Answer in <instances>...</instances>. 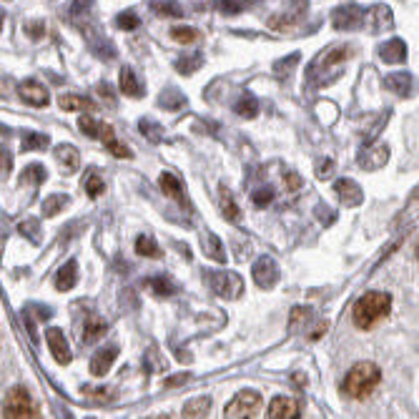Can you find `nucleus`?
Segmentation results:
<instances>
[{
	"label": "nucleus",
	"instance_id": "nucleus-1",
	"mask_svg": "<svg viewBox=\"0 0 419 419\" xmlns=\"http://www.w3.org/2000/svg\"><path fill=\"white\" fill-rule=\"evenodd\" d=\"M379 382H382V369L377 364H371V362H359V364H354L347 371L342 389L351 399H364L377 389Z\"/></svg>",
	"mask_w": 419,
	"mask_h": 419
},
{
	"label": "nucleus",
	"instance_id": "nucleus-2",
	"mask_svg": "<svg viewBox=\"0 0 419 419\" xmlns=\"http://www.w3.org/2000/svg\"><path fill=\"white\" fill-rule=\"evenodd\" d=\"M392 309V296L384 294V291H369L354 304L351 309V319L359 329H371L377 322H382Z\"/></svg>",
	"mask_w": 419,
	"mask_h": 419
},
{
	"label": "nucleus",
	"instance_id": "nucleus-3",
	"mask_svg": "<svg viewBox=\"0 0 419 419\" xmlns=\"http://www.w3.org/2000/svg\"><path fill=\"white\" fill-rule=\"evenodd\" d=\"M206 284L213 294L221 299H236L244 291V282L236 271H206Z\"/></svg>",
	"mask_w": 419,
	"mask_h": 419
},
{
	"label": "nucleus",
	"instance_id": "nucleus-4",
	"mask_svg": "<svg viewBox=\"0 0 419 419\" xmlns=\"http://www.w3.org/2000/svg\"><path fill=\"white\" fill-rule=\"evenodd\" d=\"M3 417H8V419L38 417V409H35L30 394H28L26 389H21V387H15V389L8 392L6 402H3Z\"/></svg>",
	"mask_w": 419,
	"mask_h": 419
},
{
	"label": "nucleus",
	"instance_id": "nucleus-5",
	"mask_svg": "<svg viewBox=\"0 0 419 419\" xmlns=\"http://www.w3.org/2000/svg\"><path fill=\"white\" fill-rule=\"evenodd\" d=\"M259 409H262V394L254 392V389H244V392H239L231 402H228L226 409H224V414L231 417V419L254 417Z\"/></svg>",
	"mask_w": 419,
	"mask_h": 419
},
{
	"label": "nucleus",
	"instance_id": "nucleus-6",
	"mask_svg": "<svg viewBox=\"0 0 419 419\" xmlns=\"http://www.w3.org/2000/svg\"><path fill=\"white\" fill-rule=\"evenodd\" d=\"M331 26L337 30H354V28L367 26V10L359 6H342L331 13Z\"/></svg>",
	"mask_w": 419,
	"mask_h": 419
},
{
	"label": "nucleus",
	"instance_id": "nucleus-7",
	"mask_svg": "<svg viewBox=\"0 0 419 419\" xmlns=\"http://www.w3.org/2000/svg\"><path fill=\"white\" fill-rule=\"evenodd\" d=\"M251 274H254V282L256 286L262 289H271L276 282H279V266L271 256H259L251 266Z\"/></svg>",
	"mask_w": 419,
	"mask_h": 419
},
{
	"label": "nucleus",
	"instance_id": "nucleus-8",
	"mask_svg": "<svg viewBox=\"0 0 419 419\" xmlns=\"http://www.w3.org/2000/svg\"><path fill=\"white\" fill-rule=\"evenodd\" d=\"M46 342L58 364H70V347L66 342V334L61 329H48L46 331Z\"/></svg>",
	"mask_w": 419,
	"mask_h": 419
},
{
	"label": "nucleus",
	"instance_id": "nucleus-9",
	"mask_svg": "<svg viewBox=\"0 0 419 419\" xmlns=\"http://www.w3.org/2000/svg\"><path fill=\"white\" fill-rule=\"evenodd\" d=\"M302 407L294 397H274L269 405V417L271 419H294L299 417Z\"/></svg>",
	"mask_w": 419,
	"mask_h": 419
},
{
	"label": "nucleus",
	"instance_id": "nucleus-10",
	"mask_svg": "<svg viewBox=\"0 0 419 419\" xmlns=\"http://www.w3.org/2000/svg\"><path fill=\"white\" fill-rule=\"evenodd\" d=\"M21 98L26 101L28 106H33V108H43V106H48L50 96L46 86H41L38 81H26L21 86Z\"/></svg>",
	"mask_w": 419,
	"mask_h": 419
},
{
	"label": "nucleus",
	"instance_id": "nucleus-11",
	"mask_svg": "<svg viewBox=\"0 0 419 419\" xmlns=\"http://www.w3.org/2000/svg\"><path fill=\"white\" fill-rule=\"evenodd\" d=\"M118 357V347H108V349H98L93 357H90V374L93 377H104L108 374V369L113 367Z\"/></svg>",
	"mask_w": 419,
	"mask_h": 419
},
{
	"label": "nucleus",
	"instance_id": "nucleus-12",
	"mask_svg": "<svg viewBox=\"0 0 419 419\" xmlns=\"http://www.w3.org/2000/svg\"><path fill=\"white\" fill-rule=\"evenodd\" d=\"M334 193H337V199L342 201L344 206H357L362 204V188L351 179H339L334 184Z\"/></svg>",
	"mask_w": 419,
	"mask_h": 419
},
{
	"label": "nucleus",
	"instance_id": "nucleus-13",
	"mask_svg": "<svg viewBox=\"0 0 419 419\" xmlns=\"http://www.w3.org/2000/svg\"><path fill=\"white\" fill-rule=\"evenodd\" d=\"M101 141L106 144V148H108L110 153L116 158H131L133 153H131V148L126 144H121L116 138V131H113V126H108V124H104L101 126Z\"/></svg>",
	"mask_w": 419,
	"mask_h": 419
},
{
	"label": "nucleus",
	"instance_id": "nucleus-14",
	"mask_svg": "<svg viewBox=\"0 0 419 419\" xmlns=\"http://www.w3.org/2000/svg\"><path fill=\"white\" fill-rule=\"evenodd\" d=\"M387 158H389V148L387 146H374V148H367V151L359 153V166L362 168H382L387 164Z\"/></svg>",
	"mask_w": 419,
	"mask_h": 419
},
{
	"label": "nucleus",
	"instance_id": "nucleus-15",
	"mask_svg": "<svg viewBox=\"0 0 419 419\" xmlns=\"http://www.w3.org/2000/svg\"><path fill=\"white\" fill-rule=\"evenodd\" d=\"M367 26L374 30V33H384L387 28H392V10L387 6H374L367 13Z\"/></svg>",
	"mask_w": 419,
	"mask_h": 419
},
{
	"label": "nucleus",
	"instance_id": "nucleus-16",
	"mask_svg": "<svg viewBox=\"0 0 419 419\" xmlns=\"http://www.w3.org/2000/svg\"><path fill=\"white\" fill-rule=\"evenodd\" d=\"M379 58L384 63H402L407 58V46L399 38H392L384 46H379Z\"/></svg>",
	"mask_w": 419,
	"mask_h": 419
},
{
	"label": "nucleus",
	"instance_id": "nucleus-17",
	"mask_svg": "<svg viewBox=\"0 0 419 419\" xmlns=\"http://www.w3.org/2000/svg\"><path fill=\"white\" fill-rule=\"evenodd\" d=\"M161 188H164L166 196H171L173 201H179L181 206H186V193H184V186H181V181L173 176L171 171H164L161 173Z\"/></svg>",
	"mask_w": 419,
	"mask_h": 419
},
{
	"label": "nucleus",
	"instance_id": "nucleus-18",
	"mask_svg": "<svg viewBox=\"0 0 419 419\" xmlns=\"http://www.w3.org/2000/svg\"><path fill=\"white\" fill-rule=\"evenodd\" d=\"M76 282H78V264L76 262L63 264L58 269V274H55V289L58 291H68V289L76 286Z\"/></svg>",
	"mask_w": 419,
	"mask_h": 419
},
{
	"label": "nucleus",
	"instance_id": "nucleus-19",
	"mask_svg": "<svg viewBox=\"0 0 419 419\" xmlns=\"http://www.w3.org/2000/svg\"><path fill=\"white\" fill-rule=\"evenodd\" d=\"M106 329H108V324H106L101 316L90 314L88 319H86V327H83V344L98 342V339L106 334Z\"/></svg>",
	"mask_w": 419,
	"mask_h": 419
},
{
	"label": "nucleus",
	"instance_id": "nucleus-20",
	"mask_svg": "<svg viewBox=\"0 0 419 419\" xmlns=\"http://www.w3.org/2000/svg\"><path fill=\"white\" fill-rule=\"evenodd\" d=\"M384 86L392 90V93H397V96H409L414 88V81L409 73H392V76L384 78Z\"/></svg>",
	"mask_w": 419,
	"mask_h": 419
},
{
	"label": "nucleus",
	"instance_id": "nucleus-21",
	"mask_svg": "<svg viewBox=\"0 0 419 419\" xmlns=\"http://www.w3.org/2000/svg\"><path fill=\"white\" fill-rule=\"evenodd\" d=\"M121 90H124L126 96H131V98H141V96H144V83L138 81L136 70H133V68H124V70H121Z\"/></svg>",
	"mask_w": 419,
	"mask_h": 419
},
{
	"label": "nucleus",
	"instance_id": "nucleus-22",
	"mask_svg": "<svg viewBox=\"0 0 419 419\" xmlns=\"http://www.w3.org/2000/svg\"><path fill=\"white\" fill-rule=\"evenodd\" d=\"M201 244H204V251H206V254L211 256L213 262L226 264V249H224V244H221L219 236L211 234V231H206V236L201 239Z\"/></svg>",
	"mask_w": 419,
	"mask_h": 419
},
{
	"label": "nucleus",
	"instance_id": "nucleus-23",
	"mask_svg": "<svg viewBox=\"0 0 419 419\" xmlns=\"http://www.w3.org/2000/svg\"><path fill=\"white\" fill-rule=\"evenodd\" d=\"M55 158H58V164H61L66 171H76L78 164H81V156H78L76 146H68V144H61L55 148Z\"/></svg>",
	"mask_w": 419,
	"mask_h": 419
},
{
	"label": "nucleus",
	"instance_id": "nucleus-24",
	"mask_svg": "<svg viewBox=\"0 0 419 419\" xmlns=\"http://www.w3.org/2000/svg\"><path fill=\"white\" fill-rule=\"evenodd\" d=\"M219 206H221V211H224V216H226L228 221L239 224V206H236L234 196H231V191H228L226 186H221V188H219Z\"/></svg>",
	"mask_w": 419,
	"mask_h": 419
},
{
	"label": "nucleus",
	"instance_id": "nucleus-25",
	"mask_svg": "<svg viewBox=\"0 0 419 419\" xmlns=\"http://www.w3.org/2000/svg\"><path fill=\"white\" fill-rule=\"evenodd\" d=\"M58 106H61L63 110H93V101L76 96V93H63V96L58 98Z\"/></svg>",
	"mask_w": 419,
	"mask_h": 419
},
{
	"label": "nucleus",
	"instance_id": "nucleus-26",
	"mask_svg": "<svg viewBox=\"0 0 419 419\" xmlns=\"http://www.w3.org/2000/svg\"><path fill=\"white\" fill-rule=\"evenodd\" d=\"M234 110L241 118H254L256 113H259V101H256L254 93H244V96L236 101Z\"/></svg>",
	"mask_w": 419,
	"mask_h": 419
},
{
	"label": "nucleus",
	"instance_id": "nucleus-27",
	"mask_svg": "<svg viewBox=\"0 0 419 419\" xmlns=\"http://www.w3.org/2000/svg\"><path fill=\"white\" fill-rule=\"evenodd\" d=\"M148 286L153 289V294H156V296H171V294H176V284H173V279H168L166 274L151 276V279H148Z\"/></svg>",
	"mask_w": 419,
	"mask_h": 419
},
{
	"label": "nucleus",
	"instance_id": "nucleus-28",
	"mask_svg": "<svg viewBox=\"0 0 419 419\" xmlns=\"http://www.w3.org/2000/svg\"><path fill=\"white\" fill-rule=\"evenodd\" d=\"M208 409H211V399L196 397V399H191V402H186L184 417H206Z\"/></svg>",
	"mask_w": 419,
	"mask_h": 419
},
{
	"label": "nucleus",
	"instance_id": "nucleus-29",
	"mask_svg": "<svg viewBox=\"0 0 419 419\" xmlns=\"http://www.w3.org/2000/svg\"><path fill=\"white\" fill-rule=\"evenodd\" d=\"M158 106H164L166 110H179V108H184V106H186V98H184V93H181V90L168 88V90H164V96L158 98Z\"/></svg>",
	"mask_w": 419,
	"mask_h": 419
},
{
	"label": "nucleus",
	"instance_id": "nucleus-30",
	"mask_svg": "<svg viewBox=\"0 0 419 419\" xmlns=\"http://www.w3.org/2000/svg\"><path fill=\"white\" fill-rule=\"evenodd\" d=\"M83 188H86V193H88L90 199H98V196L106 191V184L96 171H88L83 176Z\"/></svg>",
	"mask_w": 419,
	"mask_h": 419
},
{
	"label": "nucleus",
	"instance_id": "nucleus-31",
	"mask_svg": "<svg viewBox=\"0 0 419 419\" xmlns=\"http://www.w3.org/2000/svg\"><path fill=\"white\" fill-rule=\"evenodd\" d=\"M136 254L156 259V256H161V249H158V244H156V239H153V236L144 234V236H138V239H136Z\"/></svg>",
	"mask_w": 419,
	"mask_h": 419
},
{
	"label": "nucleus",
	"instance_id": "nucleus-32",
	"mask_svg": "<svg viewBox=\"0 0 419 419\" xmlns=\"http://www.w3.org/2000/svg\"><path fill=\"white\" fill-rule=\"evenodd\" d=\"M68 206V196L66 193H50L48 199L43 201V213L46 216H55V213H61V208Z\"/></svg>",
	"mask_w": 419,
	"mask_h": 419
},
{
	"label": "nucleus",
	"instance_id": "nucleus-33",
	"mask_svg": "<svg viewBox=\"0 0 419 419\" xmlns=\"http://www.w3.org/2000/svg\"><path fill=\"white\" fill-rule=\"evenodd\" d=\"M46 179H48V171H46L41 164H30L21 176L23 184H33V186H41Z\"/></svg>",
	"mask_w": 419,
	"mask_h": 419
},
{
	"label": "nucleus",
	"instance_id": "nucleus-34",
	"mask_svg": "<svg viewBox=\"0 0 419 419\" xmlns=\"http://www.w3.org/2000/svg\"><path fill=\"white\" fill-rule=\"evenodd\" d=\"M138 128H141L144 136H148V141H153V144H161V141H164V128H161L153 118H141Z\"/></svg>",
	"mask_w": 419,
	"mask_h": 419
},
{
	"label": "nucleus",
	"instance_id": "nucleus-35",
	"mask_svg": "<svg viewBox=\"0 0 419 419\" xmlns=\"http://www.w3.org/2000/svg\"><path fill=\"white\" fill-rule=\"evenodd\" d=\"M50 138L46 133H26L23 138V151H41V148H48Z\"/></svg>",
	"mask_w": 419,
	"mask_h": 419
},
{
	"label": "nucleus",
	"instance_id": "nucleus-36",
	"mask_svg": "<svg viewBox=\"0 0 419 419\" xmlns=\"http://www.w3.org/2000/svg\"><path fill=\"white\" fill-rule=\"evenodd\" d=\"M101 126H104V124H96V118L88 116V113L78 118V128H81V131L86 133L88 138H101Z\"/></svg>",
	"mask_w": 419,
	"mask_h": 419
},
{
	"label": "nucleus",
	"instance_id": "nucleus-37",
	"mask_svg": "<svg viewBox=\"0 0 419 419\" xmlns=\"http://www.w3.org/2000/svg\"><path fill=\"white\" fill-rule=\"evenodd\" d=\"M153 13L181 18V15H184V8H181L179 3H173V0H161V3H153Z\"/></svg>",
	"mask_w": 419,
	"mask_h": 419
},
{
	"label": "nucleus",
	"instance_id": "nucleus-38",
	"mask_svg": "<svg viewBox=\"0 0 419 419\" xmlns=\"http://www.w3.org/2000/svg\"><path fill=\"white\" fill-rule=\"evenodd\" d=\"M201 63H204V55L196 53L191 55V58H179V61H176V68H179L184 76H188V73H193L196 68H201Z\"/></svg>",
	"mask_w": 419,
	"mask_h": 419
},
{
	"label": "nucleus",
	"instance_id": "nucleus-39",
	"mask_svg": "<svg viewBox=\"0 0 419 419\" xmlns=\"http://www.w3.org/2000/svg\"><path fill=\"white\" fill-rule=\"evenodd\" d=\"M171 38L176 43H193V41H199V30H196V28H186V26L173 28Z\"/></svg>",
	"mask_w": 419,
	"mask_h": 419
},
{
	"label": "nucleus",
	"instance_id": "nucleus-40",
	"mask_svg": "<svg viewBox=\"0 0 419 419\" xmlns=\"http://www.w3.org/2000/svg\"><path fill=\"white\" fill-rule=\"evenodd\" d=\"M116 26L121 28V30H136L138 26H141V18H138L136 13H131V10H128V13H121L116 18Z\"/></svg>",
	"mask_w": 419,
	"mask_h": 419
},
{
	"label": "nucleus",
	"instance_id": "nucleus-41",
	"mask_svg": "<svg viewBox=\"0 0 419 419\" xmlns=\"http://www.w3.org/2000/svg\"><path fill=\"white\" fill-rule=\"evenodd\" d=\"M251 201H254L259 208L269 206V204L274 201V188H269V186H266V188H259V191L251 193Z\"/></svg>",
	"mask_w": 419,
	"mask_h": 419
},
{
	"label": "nucleus",
	"instance_id": "nucleus-42",
	"mask_svg": "<svg viewBox=\"0 0 419 419\" xmlns=\"http://www.w3.org/2000/svg\"><path fill=\"white\" fill-rule=\"evenodd\" d=\"M311 316V309H304V306H296L294 311H291V322H289V329L294 331L296 327H299V322H304V319H309Z\"/></svg>",
	"mask_w": 419,
	"mask_h": 419
},
{
	"label": "nucleus",
	"instance_id": "nucleus-43",
	"mask_svg": "<svg viewBox=\"0 0 419 419\" xmlns=\"http://www.w3.org/2000/svg\"><path fill=\"white\" fill-rule=\"evenodd\" d=\"M219 8L224 10V15H236V13H241V8H244V0H221Z\"/></svg>",
	"mask_w": 419,
	"mask_h": 419
},
{
	"label": "nucleus",
	"instance_id": "nucleus-44",
	"mask_svg": "<svg viewBox=\"0 0 419 419\" xmlns=\"http://www.w3.org/2000/svg\"><path fill=\"white\" fill-rule=\"evenodd\" d=\"M296 63H299V55L294 53V55H291V58H289V61H279V63H276L274 70H276V73H279V76H289V70L294 68Z\"/></svg>",
	"mask_w": 419,
	"mask_h": 419
},
{
	"label": "nucleus",
	"instance_id": "nucleus-45",
	"mask_svg": "<svg viewBox=\"0 0 419 419\" xmlns=\"http://www.w3.org/2000/svg\"><path fill=\"white\" fill-rule=\"evenodd\" d=\"M21 234L23 236H28V239H33V241H38V221H33V219H28V221H23L21 224Z\"/></svg>",
	"mask_w": 419,
	"mask_h": 419
},
{
	"label": "nucleus",
	"instance_id": "nucleus-46",
	"mask_svg": "<svg viewBox=\"0 0 419 419\" xmlns=\"http://www.w3.org/2000/svg\"><path fill=\"white\" fill-rule=\"evenodd\" d=\"M90 6H93V0H73V6H70V13H73V15L88 13Z\"/></svg>",
	"mask_w": 419,
	"mask_h": 419
},
{
	"label": "nucleus",
	"instance_id": "nucleus-47",
	"mask_svg": "<svg viewBox=\"0 0 419 419\" xmlns=\"http://www.w3.org/2000/svg\"><path fill=\"white\" fill-rule=\"evenodd\" d=\"M331 171H334V164H331V161H322V164L316 166V176H319V179L331 176Z\"/></svg>",
	"mask_w": 419,
	"mask_h": 419
},
{
	"label": "nucleus",
	"instance_id": "nucleus-48",
	"mask_svg": "<svg viewBox=\"0 0 419 419\" xmlns=\"http://www.w3.org/2000/svg\"><path fill=\"white\" fill-rule=\"evenodd\" d=\"M98 90H101V96L108 98L110 104H113V96H110V86H108V83H101V86H98Z\"/></svg>",
	"mask_w": 419,
	"mask_h": 419
},
{
	"label": "nucleus",
	"instance_id": "nucleus-49",
	"mask_svg": "<svg viewBox=\"0 0 419 419\" xmlns=\"http://www.w3.org/2000/svg\"><path fill=\"white\" fill-rule=\"evenodd\" d=\"M26 30H33V33H30V35H33V38H41V35H43V30H46V28H43L41 23H38V26H28Z\"/></svg>",
	"mask_w": 419,
	"mask_h": 419
},
{
	"label": "nucleus",
	"instance_id": "nucleus-50",
	"mask_svg": "<svg viewBox=\"0 0 419 419\" xmlns=\"http://www.w3.org/2000/svg\"><path fill=\"white\" fill-rule=\"evenodd\" d=\"M181 382H188V374H181V377H176V379H168L166 387H176V384H181Z\"/></svg>",
	"mask_w": 419,
	"mask_h": 419
},
{
	"label": "nucleus",
	"instance_id": "nucleus-51",
	"mask_svg": "<svg viewBox=\"0 0 419 419\" xmlns=\"http://www.w3.org/2000/svg\"><path fill=\"white\" fill-rule=\"evenodd\" d=\"M417 259H419V244H417Z\"/></svg>",
	"mask_w": 419,
	"mask_h": 419
}]
</instances>
